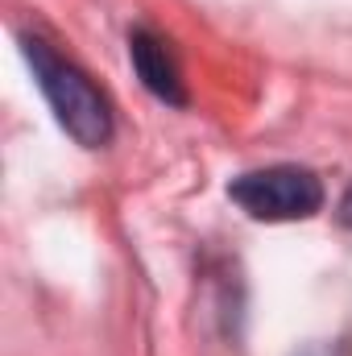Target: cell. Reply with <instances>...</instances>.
I'll return each instance as SVG.
<instances>
[{
	"mask_svg": "<svg viewBox=\"0 0 352 356\" xmlns=\"http://www.w3.org/2000/svg\"><path fill=\"white\" fill-rule=\"evenodd\" d=\"M340 224H344V228H352V186L344 191V199H340Z\"/></svg>",
	"mask_w": 352,
	"mask_h": 356,
	"instance_id": "277c9868",
	"label": "cell"
},
{
	"mask_svg": "<svg viewBox=\"0 0 352 356\" xmlns=\"http://www.w3.org/2000/svg\"><path fill=\"white\" fill-rule=\"evenodd\" d=\"M25 58L33 67V79L46 95V104L54 108L58 124L83 149L108 145L112 141V104H108V95L95 88L71 58L54 54L42 38H25Z\"/></svg>",
	"mask_w": 352,
	"mask_h": 356,
	"instance_id": "6da1fadb",
	"label": "cell"
},
{
	"mask_svg": "<svg viewBox=\"0 0 352 356\" xmlns=\"http://www.w3.org/2000/svg\"><path fill=\"white\" fill-rule=\"evenodd\" d=\"M129 58H133V71L141 75V83L154 91L158 99L182 108L186 104V83H182V71H178V58L170 50V42L154 29H133L129 38Z\"/></svg>",
	"mask_w": 352,
	"mask_h": 356,
	"instance_id": "3957f363",
	"label": "cell"
},
{
	"mask_svg": "<svg viewBox=\"0 0 352 356\" xmlns=\"http://www.w3.org/2000/svg\"><path fill=\"white\" fill-rule=\"evenodd\" d=\"M232 203L265 224H286V220H307L323 207V182L307 166H265L232 178L228 186Z\"/></svg>",
	"mask_w": 352,
	"mask_h": 356,
	"instance_id": "7a4b0ae2",
	"label": "cell"
}]
</instances>
